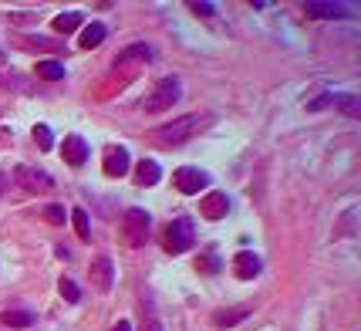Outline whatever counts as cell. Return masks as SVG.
Listing matches in <instances>:
<instances>
[{"mask_svg": "<svg viewBox=\"0 0 361 331\" xmlns=\"http://www.w3.org/2000/svg\"><path fill=\"white\" fill-rule=\"evenodd\" d=\"M196 244V227H192L190 216H179V220H172L169 227H166V240H162V247L169 253H186Z\"/></svg>", "mask_w": 361, "mask_h": 331, "instance_id": "obj_1", "label": "cell"}, {"mask_svg": "<svg viewBox=\"0 0 361 331\" xmlns=\"http://www.w3.org/2000/svg\"><path fill=\"white\" fill-rule=\"evenodd\" d=\"M179 98H183V81L176 78V75H169V78H162L155 85V92L149 95V101H146V112H166Z\"/></svg>", "mask_w": 361, "mask_h": 331, "instance_id": "obj_2", "label": "cell"}, {"mask_svg": "<svg viewBox=\"0 0 361 331\" xmlns=\"http://www.w3.org/2000/svg\"><path fill=\"white\" fill-rule=\"evenodd\" d=\"M206 125V115H183V118H176L172 125H166V129H159V139L162 142H186L190 136H196L199 129Z\"/></svg>", "mask_w": 361, "mask_h": 331, "instance_id": "obj_3", "label": "cell"}, {"mask_svg": "<svg viewBox=\"0 0 361 331\" xmlns=\"http://www.w3.org/2000/svg\"><path fill=\"white\" fill-rule=\"evenodd\" d=\"M122 230H125V240H129L132 247L146 244V237H149V213L139 210V206H129V210L122 213Z\"/></svg>", "mask_w": 361, "mask_h": 331, "instance_id": "obj_4", "label": "cell"}, {"mask_svg": "<svg viewBox=\"0 0 361 331\" xmlns=\"http://www.w3.org/2000/svg\"><path fill=\"white\" fill-rule=\"evenodd\" d=\"M176 190L183 196H196L199 190H206L209 186V173H203V169H196V166H183V169H176Z\"/></svg>", "mask_w": 361, "mask_h": 331, "instance_id": "obj_5", "label": "cell"}, {"mask_svg": "<svg viewBox=\"0 0 361 331\" xmlns=\"http://www.w3.org/2000/svg\"><path fill=\"white\" fill-rule=\"evenodd\" d=\"M14 179H17L24 190H31V193H44V190H51V176L34 169V166H17L14 169Z\"/></svg>", "mask_w": 361, "mask_h": 331, "instance_id": "obj_6", "label": "cell"}, {"mask_svg": "<svg viewBox=\"0 0 361 331\" xmlns=\"http://www.w3.org/2000/svg\"><path fill=\"white\" fill-rule=\"evenodd\" d=\"M260 267H264V260H260L257 253H250V251H240L236 257H233V274H236L240 281H253V277L260 274Z\"/></svg>", "mask_w": 361, "mask_h": 331, "instance_id": "obj_7", "label": "cell"}, {"mask_svg": "<svg viewBox=\"0 0 361 331\" xmlns=\"http://www.w3.org/2000/svg\"><path fill=\"white\" fill-rule=\"evenodd\" d=\"M61 153H64V162H68V166H85L92 149H88V142H85L81 136H64Z\"/></svg>", "mask_w": 361, "mask_h": 331, "instance_id": "obj_8", "label": "cell"}, {"mask_svg": "<svg viewBox=\"0 0 361 331\" xmlns=\"http://www.w3.org/2000/svg\"><path fill=\"white\" fill-rule=\"evenodd\" d=\"M304 14L307 17H318V20H334V17H351L355 10L344 7V3H304Z\"/></svg>", "mask_w": 361, "mask_h": 331, "instance_id": "obj_9", "label": "cell"}, {"mask_svg": "<svg viewBox=\"0 0 361 331\" xmlns=\"http://www.w3.org/2000/svg\"><path fill=\"white\" fill-rule=\"evenodd\" d=\"M92 284H95L98 291H112L115 264L108 260V257H98V260H92Z\"/></svg>", "mask_w": 361, "mask_h": 331, "instance_id": "obj_10", "label": "cell"}, {"mask_svg": "<svg viewBox=\"0 0 361 331\" xmlns=\"http://www.w3.org/2000/svg\"><path fill=\"white\" fill-rule=\"evenodd\" d=\"M129 166H132V159H129V149H122V146H112L108 153H105V176H125L129 173Z\"/></svg>", "mask_w": 361, "mask_h": 331, "instance_id": "obj_11", "label": "cell"}, {"mask_svg": "<svg viewBox=\"0 0 361 331\" xmlns=\"http://www.w3.org/2000/svg\"><path fill=\"white\" fill-rule=\"evenodd\" d=\"M199 210H203V216H206V220H223V216L229 213L227 193H209V196H203Z\"/></svg>", "mask_w": 361, "mask_h": 331, "instance_id": "obj_12", "label": "cell"}, {"mask_svg": "<svg viewBox=\"0 0 361 331\" xmlns=\"http://www.w3.org/2000/svg\"><path fill=\"white\" fill-rule=\"evenodd\" d=\"M247 314H250L247 304H236V308H223V311L213 314V325H216V328H233V325H240V321H243Z\"/></svg>", "mask_w": 361, "mask_h": 331, "instance_id": "obj_13", "label": "cell"}, {"mask_svg": "<svg viewBox=\"0 0 361 331\" xmlns=\"http://www.w3.org/2000/svg\"><path fill=\"white\" fill-rule=\"evenodd\" d=\"M159 176H162V169H159L155 159H142V162L135 166V183H139V186H155Z\"/></svg>", "mask_w": 361, "mask_h": 331, "instance_id": "obj_14", "label": "cell"}, {"mask_svg": "<svg viewBox=\"0 0 361 331\" xmlns=\"http://www.w3.org/2000/svg\"><path fill=\"white\" fill-rule=\"evenodd\" d=\"M105 34H108V27H105L101 20H92V24L81 31V48H88V51H92V48H98V44L105 41Z\"/></svg>", "mask_w": 361, "mask_h": 331, "instance_id": "obj_15", "label": "cell"}, {"mask_svg": "<svg viewBox=\"0 0 361 331\" xmlns=\"http://www.w3.org/2000/svg\"><path fill=\"white\" fill-rule=\"evenodd\" d=\"M153 58V48L149 44H129L118 58H115V64H129V61H149Z\"/></svg>", "mask_w": 361, "mask_h": 331, "instance_id": "obj_16", "label": "cell"}, {"mask_svg": "<svg viewBox=\"0 0 361 331\" xmlns=\"http://www.w3.org/2000/svg\"><path fill=\"white\" fill-rule=\"evenodd\" d=\"M38 78H44V81H61L64 78V64L61 61H38Z\"/></svg>", "mask_w": 361, "mask_h": 331, "instance_id": "obj_17", "label": "cell"}, {"mask_svg": "<svg viewBox=\"0 0 361 331\" xmlns=\"http://www.w3.org/2000/svg\"><path fill=\"white\" fill-rule=\"evenodd\" d=\"M78 27H81V14H78V10H68V14H57L55 17L57 34H71V31H78Z\"/></svg>", "mask_w": 361, "mask_h": 331, "instance_id": "obj_18", "label": "cell"}, {"mask_svg": "<svg viewBox=\"0 0 361 331\" xmlns=\"http://www.w3.org/2000/svg\"><path fill=\"white\" fill-rule=\"evenodd\" d=\"M0 321H3L7 328H31V325H34V314L31 311H7Z\"/></svg>", "mask_w": 361, "mask_h": 331, "instance_id": "obj_19", "label": "cell"}, {"mask_svg": "<svg viewBox=\"0 0 361 331\" xmlns=\"http://www.w3.org/2000/svg\"><path fill=\"white\" fill-rule=\"evenodd\" d=\"M334 105L341 108L344 115H351V118H358V115H361V101H358V95H334Z\"/></svg>", "mask_w": 361, "mask_h": 331, "instance_id": "obj_20", "label": "cell"}, {"mask_svg": "<svg viewBox=\"0 0 361 331\" xmlns=\"http://www.w3.org/2000/svg\"><path fill=\"white\" fill-rule=\"evenodd\" d=\"M57 291H61V297H64L68 304H78V301H81V291H78V284L71 277H61V281H57Z\"/></svg>", "mask_w": 361, "mask_h": 331, "instance_id": "obj_21", "label": "cell"}, {"mask_svg": "<svg viewBox=\"0 0 361 331\" xmlns=\"http://www.w3.org/2000/svg\"><path fill=\"white\" fill-rule=\"evenodd\" d=\"M34 142H38V149L41 153H51V149H55V136H51V129H48V125H34Z\"/></svg>", "mask_w": 361, "mask_h": 331, "instance_id": "obj_22", "label": "cell"}, {"mask_svg": "<svg viewBox=\"0 0 361 331\" xmlns=\"http://www.w3.org/2000/svg\"><path fill=\"white\" fill-rule=\"evenodd\" d=\"M71 223H75V234L81 237V240L92 237V227H88V213H85V210H75V213H71Z\"/></svg>", "mask_w": 361, "mask_h": 331, "instance_id": "obj_23", "label": "cell"}, {"mask_svg": "<svg viewBox=\"0 0 361 331\" xmlns=\"http://www.w3.org/2000/svg\"><path fill=\"white\" fill-rule=\"evenodd\" d=\"M64 206H61V203H48V206H44V220H48V223H64Z\"/></svg>", "mask_w": 361, "mask_h": 331, "instance_id": "obj_24", "label": "cell"}, {"mask_svg": "<svg viewBox=\"0 0 361 331\" xmlns=\"http://www.w3.org/2000/svg\"><path fill=\"white\" fill-rule=\"evenodd\" d=\"M196 267H199V271H206V274H216L223 264H220V257H216V253H206V257H199V264H196Z\"/></svg>", "mask_w": 361, "mask_h": 331, "instance_id": "obj_25", "label": "cell"}, {"mask_svg": "<svg viewBox=\"0 0 361 331\" xmlns=\"http://www.w3.org/2000/svg\"><path fill=\"white\" fill-rule=\"evenodd\" d=\"M190 7H192V14H203V17H213V14H216V7L206 3V0H196V3H190Z\"/></svg>", "mask_w": 361, "mask_h": 331, "instance_id": "obj_26", "label": "cell"}, {"mask_svg": "<svg viewBox=\"0 0 361 331\" xmlns=\"http://www.w3.org/2000/svg\"><path fill=\"white\" fill-rule=\"evenodd\" d=\"M327 105H334V95H321L318 101H307V108H311V112H318V108H327Z\"/></svg>", "mask_w": 361, "mask_h": 331, "instance_id": "obj_27", "label": "cell"}, {"mask_svg": "<svg viewBox=\"0 0 361 331\" xmlns=\"http://www.w3.org/2000/svg\"><path fill=\"white\" fill-rule=\"evenodd\" d=\"M142 331H162V325H159V321H155V318H149V321H146V325H142Z\"/></svg>", "mask_w": 361, "mask_h": 331, "instance_id": "obj_28", "label": "cell"}, {"mask_svg": "<svg viewBox=\"0 0 361 331\" xmlns=\"http://www.w3.org/2000/svg\"><path fill=\"white\" fill-rule=\"evenodd\" d=\"M112 331H132V325H129V321H118Z\"/></svg>", "mask_w": 361, "mask_h": 331, "instance_id": "obj_29", "label": "cell"}, {"mask_svg": "<svg viewBox=\"0 0 361 331\" xmlns=\"http://www.w3.org/2000/svg\"><path fill=\"white\" fill-rule=\"evenodd\" d=\"M7 183H10V179H7V176H0V193H3V186H7Z\"/></svg>", "mask_w": 361, "mask_h": 331, "instance_id": "obj_30", "label": "cell"}]
</instances>
